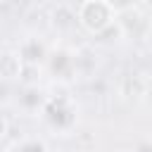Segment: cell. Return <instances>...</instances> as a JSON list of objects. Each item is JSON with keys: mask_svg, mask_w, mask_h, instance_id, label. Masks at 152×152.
<instances>
[{"mask_svg": "<svg viewBox=\"0 0 152 152\" xmlns=\"http://www.w3.org/2000/svg\"><path fill=\"white\" fill-rule=\"evenodd\" d=\"M40 114H43L45 124L57 133H69L76 126V107L66 95H59V97L45 95Z\"/></svg>", "mask_w": 152, "mask_h": 152, "instance_id": "obj_1", "label": "cell"}, {"mask_svg": "<svg viewBox=\"0 0 152 152\" xmlns=\"http://www.w3.org/2000/svg\"><path fill=\"white\" fill-rule=\"evenodd\" d=\"M76 21L86 31H90L93 36H97L109 24H114V10L109 7L107 0H86L78 7V12H76Z\"/></svg>", "mask_w": 152, "mask_h": 152, "instance_id": "obj_2", "label": "cell"}, {"mask_svg": "<svg viewBox=\"0 0 152 152\" xmlns=\"http://www.w3.org/2000/svg\"><path fill=\"white\" fill-rule=\"evenodd\" d=\"M48 69L55 78L59 81H69L74 74H76V55L69 52V50H55V52H48Z\"/></svg>", "mask_w": 152, "mask_h": 152, "instance_id": "obj_3", "label": "cell"}, {"mask_svg": "<svg viewBox=\"0 0 152 152\" xmlns=\"http://www.w3.org/2000/svg\"><path fill=\"white\" fill-rule=\"evenodd\" d=\"M116 26H119L121 33L138 38V36L147 28V19H145V14L133 5V7H126V10L116 12Z\"/></svg>", "mask_w": 152, "mask_h": 152, "instance_id": "obj_4", "label": "cell"}, {"mask_svg": "<svg viewBox=\"0 0 152 152\" xmlns=\"http://www.w3.org/2000/svg\"><path fill=\"white\" fill-rule=\"evenodd\" d=\"M17 55H19V59H21V64L38 66V64L48 57V48H45V43H43L40 38H26V40L19 45Z\"/></svg>", "mask_w": 152, "mask_h": 152, "instance_id": "obj_5", "label": "cell"}, {"mask_svg": "<svg viewBox=\"0 0 152 152\" xmlns=\"http://www.w3.org/2000/svg\"><path fill=\"white\" fill-rule=\"evenodd\" d=\"M43 102H45V93H43L36 83L26 86V88L19 93V100H17L19 109L26 112V114H36V112H40V109H43Z\"/></svg>", "mask_w": 152, "mask_h": 152, "instance_id": "obj_6", "label": "cell"}, {"mask_svg": "<svg viewBox=\"0 0 152 152\" xmlns=\"http://www.w3.org/2000/svg\"><path fill=\"white\" fill-rule=\"evenodd\" d=\"M21 71V59L17 52H2L0 55V78L2 81H14L19 78Z\"/></svg>", "mask_w": 152, "mask_h": 152, "instance_id": "obj_7", "label": "cell"}, {"mask_svg": "<svg viewBox=\"0 0 152 152\" xmlns=\"http://www.w3.org/2000/svg\"><path fill=\"white\" fill-rule=\"evenodd\" d=\"M78 21H76V12H71L69 7H57L55 10V26H59L62 31H69V28H74Z\"/></svg>", "mask_w": 152, "mask_h": 152, "instance_id": "obj_8", "label": "cell"}, {"mask_svg": "<svg viewBox=\"0 0 152 152\" xmlns=\"http://www.w3.org/2000/svg\"><path fill=\"white\" fill-rule=\"evenodd\" d=\"M14 152H48V145L43 140H36V138H28L24 142H19L14 147Z\"/></svg>", "mask_w": 152, "mask_h": 152, "instance_id": "obj_9", "label": "cell"}, {"mask_svg": "<svg viewBox=\"0 0 152 152\" xmlns=\"http://www.w3.org/2000/svg\"><path fill=\"white\" fill-rule=\"evenodd\" d=\"M107 2H109V7L114 10V14L121 12V10H126V7H133V5H135V0H107Z\"/></svg>", "mask_w": 152, "mask_h": 152, "instance_id": "obj_10", "label": "cell"}, {"mask_svg": "<svg viewBox=\"0 0 152 152\" xmlns=\"http://www.w3.org/2000/svg\"><path fill=\"white\" fill-rule=\"evenodd\" d=\"M5 133H7V121H5L2 116H0V140L5 138Z\"/></svg>", "mask_w": 152, "mask_h": 152, "instance_id": "obj_11", "label": "cell"}, {"mask_svg": "<svg viewBox=\"0 0 152 152\" xmlns=\"http://www.w3.org/2000/svg\"><path fill=\"white\" fill-rule=\"evenodd\" d=\"M119 152H135V150H119Z\"/></svg>", "mask_w": 152, "mask_h": 152, "instance_id": "obj_12", "label": "cell"}]
</instances>
